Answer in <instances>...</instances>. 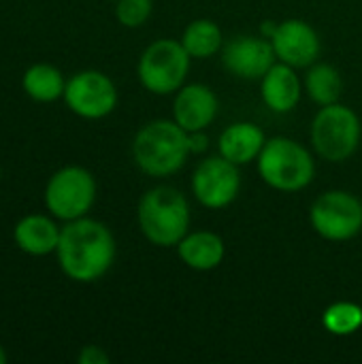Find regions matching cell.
Wrapping results in <instances>:
<instances>
[{
	"label": "cell",
	"mask_w": 362,
	"mask_h": 364,
	"mask_svg": "<svg viewBox=\"0 0 362 364\" xmlns=\"http://www.w3.org/2000/svg\"><path fill=\"white\" fill-rule=\"evenodd\" d=\"M280 62L294 68H309L322 51L318 32L303 19H284L269 38Z\"/></svg>",
	"instance_id": "cell-12"
},
{
	"label": "cell",
	"mask_w": 362,
	"mask_h": 364,
	"mask_svg": "<svg viewBox=\"0 0 362 364\" xmlns=\"http://www.w3.org/2000/svg\"><path fill=\"white\" fill-rule=\"evenodd\" d=\"M77 360L79 364H109V354L98 346H85Z\"/></svg>",
	"instance_id": "cell-23"
},
{
	"label": "cell",
	"mask_w": 362,
	"mask_h": 364,
	"mask_svg": "<svg viewBox=\"0 0 362 364\" xmlns=\"http://www.w3.org/2000/svg\"><path fill=\"white\" fill-rule=\"evenodd\" d=\"M220 100L209 85L203 83H186L175 92L173 100V119L186 130H207L218 117Z\"/></svg>",
	"instance_id": "cell-13"
},
{
	"label": "cell",
	"mask_w": 362,
	"mask_h": 364,
	"mask_svg": "<svg viewBox=\"0 0 362 364\" xmlns=\"http://www.w3.org/2000/svg\"><path fill=\"white\" fill-rule=\"evenodd\" d=\"M267 136L254 122H235L218 139V151L226 160L243 166L258 160Z\"/></svg>",
	"instance_id": "cell-16"
},
{
	"label": "cell",
	"mask_w": 362,
	"mask_h": 364,
	"mask_svg": "<svg viewBox=\"0 0 362 364\" xmlns=\"http://www.w3.org/2000/svg\"><path fill=\"white\" fill-rule=\"evenodd\" d=\"M137 222L151 245L177 247V243L190 232V205L186 194L171 186L147 190L139 200Z\"/></svg>",
	"instance_id": "cell-2"
},
{
	"label": "cell",
	"mask_w": 362,
	"mask_h": 364,
	"mask_svg": "<svg viewBox=\"0 0 362 364\" xmlns=\"http://www.w3.org/2000/svg\"><path fill=\"white\" fill-rule=\"evenodd\" d=\"M151 0H115V17L124 28H141L151 17Z\"/></svg>",
	"instance_id": "cell-22"
},
{
	"label": "cell",
	"mask_w": 362,
	"mask_h": 364,
	"mask_svg": "<svg viewBox=\"0 0 362 364\" xmlns=\"http://www.w3.org/2000/svg\"><path fill=\"white\" fill-rule=\"evenodd\" d=\"M303 81L297 75V68L284 62H275L267 75L260 79V96L262 102L273 111V113H290L297 109L301 94H303Z\"/></svg>",
	"instance_id": "cell-14"
},
{
	"label": "cell",
	"mask_w": 362,
	"mask_h": 364,
	"mask_svg": "<svg viewBox=\"0 0 362 364\" xmlns=\"http://www.w3.org/2000/svg\"><path fill=\"white\" fill-rule=\"evenodd\" d=\"M6 358H9V356H6V352H4V348L0 346V364L6 363Z\"/></svg>",
	"instance_id": "cell-25"
},
{
	"label": "cell",
	"mask_w": 362,
	"mask_h": 364,
	"mask_svg": "<svg viewBox=\"0 0 362 364\" xmlns=\"http://www.w3.org/2000/svg\"><path fill=\"white\" fill-rule=\"evenodd\" d=\"M181 45L194 60H207L222 51L224 47V34L222 28L207 17L190 21L181 32Z\"/></svg>",
	"instance_id": "cell-18"
},
{
	"label": "cell",
	"mask_w": 362,
	"mask_h": 364,
	"mask_svg": "<svg viewBox=\"0 0 362 364\" xmlns=\"http://www.w3.org/2000/svg\"><path fill=\"white\" fill-rule=\"evenodd\" d=\"M224 68L245 81H260L267 70L277 62L275 49L262 34H241L222 47Z\"/></svg>",
	"instance_id": "cell-11"
},
{
	"label": "cell",
	"mask_w": 362,
	"mask_h": 364,
	"mask_svg": "<svg viewBox=\"0 0 362 364\" xmlns=\"http://www.w3.org/2000/svg\"><path fill=\"white\" fill-rule=\"evenodd\" d=\"M303 90H305L307 96H309L316 105H320V107L335 105V102H339L341 92H344L341 73H339L333 64L316 62V64L309 66V70H307V75H305Z\"/></svg>",
	"instance_id": "cell-20"
},
{
	"label": "cell",
	"mask_w": 362,
	"mask_h": 364,
	"mask_svg": "<svg viewBox=\"0 0 362 364\" xmlns=\"http://www.w3.org/2000/svg\"><path fill=\"white\" fill-rule=\"evenodd\" d=\"M64 102L83 119H102L117 107V87L100 70H81L66 81Z\"/></svg>",
	"instance_id": "cell-9"
},
{
	"label": "cell",
	"mask_w": 362,
	"mask_h": 364,
	"mask_svg": "<svg viewBox=\"0 0 362 364\" xmlns=\"http://www.w3.org/2000/svg\"><path fill=\"white\" fill-rule=\"evenodd\" d=\"M309 222L326 241H350L362 230L361 198L346 190H329L314 200Z\"/></svg>",
	"instance_id": "cell-8"
},
{
	"label": "cell",
	"mask_w": 362,
	"mask_h": 364,
	"mask_svg": "<svg viewBox=\"0 0 362 364\" xmlns=\"http://www.w3.org/2000/svg\"><path fill=\"white\" fill-rule=\"evenodd\" d=\"M43 200L58 220L85 218L96 203V179L83 166H64L49 177Z\"/></svg>",
	"instance_id": "cell-7"
},
{
	"label": "cell",
	"mask_w": 362,
	"mask_h": 364,
	"mask_svg": "<svg viewBox=\"0 0 362 364\" xmlns=\"http://www.w3.org/2000/svg\"><path fill=\"white\" fill-rule=\"evenodd\" d=\"M188 147L190 154H203L209 147V136L205 130H196V132H188Z\"/></svg>",
	"instance_id": "cell-24"
},
{
	"label": "cell",
	"mask_w": 362,
	"mask_h": 364,
	"mask_svg": "<svg viewBox=\"0 0 362 364\" xmlns=\"http://www.w3.org/2000/svg\"><path fill=\"white\" fill-rule=\"evenodd\" d=\"M113 232L98 220L79 218L62 226L55 247L62 273L77 284H94L109 273L115 262Z\"/></svg>",
	"instance_id": "cell-1"
},
{
	"label": "cell",
	"mask_w": 362,
	"mask_h": 364,
	"mask_svg": "<svg viewBox=\"0 0 362 364\" xmlns=\"http://www.w3.org/2000/svg\"><path fill=\"white\" fill-rule=\"evenodd\" d=\"M322 324L335 337H350L362 328V307L352 301H337L324 309Z\"/></svg>",
	"instance_id": "cell-21"
},
{
	"label": "cell",
	"mask_w": 362,
	"mask_h": 364,
	"mask_svg": "<svg viewBox=\"0 0 362 364\" xmlns=\"http://www.w3.org/2000/svg\"><path fill=\"white\" fill-rule=\"evenodd\" d=\"M177 254H179V260L188 269L205 273V271L218 269L224 262L226 245H224V239L218 232L194 230V232H188L177 243Z\"/></svg>",
	"instance_id": "cell-15"
},
{
	"label": "cell",
	"mask_w": 362,
	"mask_h": 364,
	"mask_svg": "<svg viewBox=\"0 0 362 364\" xmlns=\"http://www.w3.org/2000/svg\"><path fill=\"white\" fill-rule=\"evenodd\" d=\"M21 87L36 102H53L64 98L66 79L51 64H32L21 77Z\"/></svg>",
	"instance_id": "cell-19"
},
{
	"label": "cell",
	"mask_w": 362,
	"mask_h": 364,
	"mask_svg": "<svg viewBox=\"0 0 362 364\" xmlns=\"http://www.w3.org/2000/svg\"><path fill=\"white\" fill-rule=\"evenodd\" d=\"M241 190L239 164L224 156H211L198 162L192 173V194L207 209H224L233 205Z\"/></svg>",
	"instance_id": "cell-10"
},
{
	"label": "cell",
	"mask_w": 362,
	"mask_h": 364,
	"mask_svg": "<svg viewBox=\"0 0 362 364\" xmlns=\"http://www.w3.org/2000/svg\"><path fill=\"white\" fill-rule=\"evenodd\" d=\"M188 156V132L175 119H154L132 141L134 164L149 177L175 175L183 168Z\"/></svg>",
	"instance_id": "cell-3"
},
{
	"label": "cell",
	"mask_w": 362,
	"mask_h": 364,
	"mask_svg": "<svg viewBox=\"0 0 362 364\" xmlns=\"http://www.w3.org/2000/svg\"><path fill=\"white\" fill-rule=\"evenodd\" d=\"M190 62L192 58L183 49L181 41L158 38L141 53L137 75L147 92L156 96H169L186 85Z\"/></svg>",
	"instance_id": "cell-6"
},
{
	"label": "cell",
	"mask_w": 362,
	"mask_h": 364,
	"mask_svg": "<svg viewBox=\"0 0 362 364\" xmlns=\"http://www.w3.org/2000/svg\"><path fill=\"white\" fill-rule=\"evenodd\" d=\"M256 162L262 181L277 192H301L316 175L314 156L290 136L267 139Z\"/></svg>",
	"instance_id": "cell-4"
},
{
	"label": "cell",
	"mask_w": 362,
	"mask_h": 364,
	"mask_svg": "<svg viewBox=\"0 0 362 364\" xmlns=\"http://www.w3.org/2000/svg\"><path fill=\"white\" fill-rule=\"evenodd\" d=\"M60 232L62 228L51 218L32 213L15 224L13 239L15 245L28 256H47V254H55Z\"/></svg>",
	"instance_id": "cell-17"
},
{
	"label": "cell",
	"mask_w": 362,
	"mask_h": 364,
	"mask_svg": "<svg viewBox=\"0 0 362 364\" xmlns=\"http://www.w3.org/2000/svg\"><path fill=\"white\" fill-rule=\"evenodd\" d=\"M361 117L341 102L322 107L312 122V145L329 162L352 158L361 145Z\"/></svg>",
	"instance_id": "cell-5"
}]
</instances>
